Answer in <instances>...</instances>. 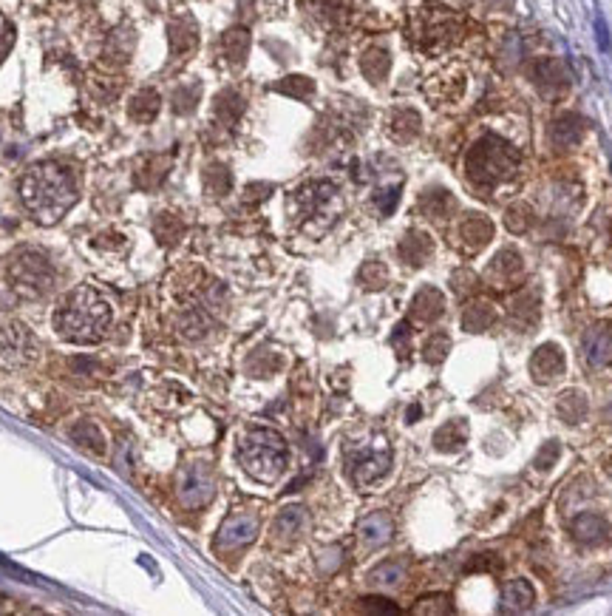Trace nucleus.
I'll use <instances>...</instances> for the list:
<instances>
[{"label":"nucleus","mask_w":612,"mask_h":616,"mask_svg":"<svg viewBox=\"0 0 612 616\" xmlns=\"http://www.w3.org/2000/svg\"><path fill=\"white\" fill-rule=\"evenodd\" d=\"M493 271H502V276L519 273V271H522V264H519L516 250H505V253H499L497 262H493Z\"/></svg>","instance_id":"37"},{"label":"nucleus","mask_w":612,"mask_h":616,"mask_svg":"<svg viewBox=\"0 0 612 616\" xmlns=\"http://www.w3.org/2000/svg\"><path fill=\"white\" fill-rule=\"evenodd\" d=\"M465 437H468L465 423L462 420H451L437 435H434V444H437V449H443V452H453V449H460L465 444Z\"/></svg>","instance_id":"29"},{"label":"nucleus","mask_w":612,"mask_h":616,"mask_svg":"<svg viewBox=\"0 0 612 616\" xmlns=\"http://www.w3.org/2000/svg\"><path fill=\"white\" fill-rule=\"evenodd\" d=\"M587 398H584V392H579V390H570V392H564L562 398H559V415H562V420H567V423H581L584 418H587Z\"/></svg>","instance_id":"25"},{"label":"nucleus","mask_w":612,"mask_h":616,"mask_svg":"<svg viewBox=\"0 0 612 616\" xmlns=\"http://www.w3.org/2000/svg\"><path fill=\"white\" fill-rule=\"evenodd\" d=\"M37 355V338L23 324H6L0 326V361L6 367H26Z\"/></svg>","instance_id":"9"},{"label":"nucleus","mask_w":612,"mask_h":616,"mask_svg":"<svg viewBox=\"0 0 612 616\" xmlns=\"http://www.w3.org/2000/svg\"><path fill=\"white\" fill-rule=\"evenodd\" d=\"M493 318H497V313H493V307L490 304H470L465 316H462V326L468 333H482L488 330V326L493 324Z\"/></svg>","instance_id":"30"},{"label":"nucleus","mask_w":612,"mask_h":616,"mask_svg":"<svg viewBox=\"0 0 612 616\" xmlns=\"http://www.w3.org/2000/svg\"><path fill=\"white\" fill-rule=\"evenodd\" d=\"M406 576V563H400V560H391V563H380L378 568H374L371 574H369V580L374 583V585H397L400 580Z\"/></svg>","instance_id":"31"},{"label":"nucleus","mask_w":612,"mask_h":616,"mask_svg":"<svg viewBox=\"0 0 612 616\" xmlns=\"http://www.w3.org/2000/svg\"><path fill=\"white\" fill-rule=\"evenodd\" d=\"M259 534V517L252 511H239L227 517L219 529V548H242L250 546Z\"/></svg>","instance_id":"11"},{"label":"nucleus","mask_w":612,"mask_h":616,"mask_svg":"<svg viewBox=\"0 0 612 616\" xmlns=\"http://www.w3.org/2000/svg\"><path fill=\"white\" fill-rule=\"evenodd\" d=\"M445 600V596H425L423 600V605H417V613H448L451 611V605H440Z\"/></svg>","instance_id":"43"},{"label":"nucleus","mask_w":612,"mask_h":616,"mask_svg":"<svg viewBox=\"0 0 612 616\" xmlns=\"http://www.w3.org/2000/svg\"><path fill=\"white\" fill-rule=\"evenodd\" d=\"M128 114L136 120V123H151L156 114H160V94H156L153 88H142L136 97L131 100L128 106Z\"/></svg>","instance_id":"20"},{"label":"nucleus","mask_w":612,"mask_h":616,"mask_svg":"<svg viewBox=\"0 0 612 616\" xmlns=\"http://www.w3.org/2000/svg\"><path fill=\"white\" fill-rule=\"evenodd\" d=\"M12 43H14V29H12V23L6 21V17L0 14V60L9 54Z\"/></svg>","instance_id":"41"},{"label":"nucleus","mask_w":612,"mask_h":616,"mask_svg":"<svg viewBox=\"0 0 612 616\" xmlns=\"http://www.w3.org/2000/svg\"><path fill=\"white\" fill-rule=\"evenodd\" d=\"M230 182H233V177H230V170L227 168H222V165H213V168H207V173H205V185H207V190L210 194H227L230 190Z\"/></svg>","instance_id":"34"},{"label":"nucleus","mask_w":612,"mask_h":616,"mask_svg":"<svg viewBox=\"0 0 612 616\" xmlns=\"http://www.w3.org/2000/svg\"><path fill=\"white\" fill-rule=\"evenodd\" d=\"M391 531H394V526H391L388 514L378 511V514H369L363 523H361V540L369 548H378V546H383V543L391 540Z\"/></svg>","instance_id":"17"},{"label":"nucleus","mask_w":612,"mask_h":616,"mask_svg":"<svg viewBox=\"0 0 612 616\" xmlns=\"http://www.w3.org/2000/svg\"><path fill=\"white\" fill-rule=\"evenodd\" d=\"M462 88H465V77L460 71H451V74L437 77V80L428 86V94H431V100H437V103H453L462 97Z\"/></svg>","instance_id":"18"},{"label":"nucleus","mask_w":612,"mask_h":616,"mask_svg":"<svg viewBox=\"0 0 612 616\" xmlns=\"http://www.w3.org/2000/svg\"><path fill=\"white\" fill-rule=\"evenodd\" d=\"M460 34V21L443 12H423L420 21L414 23V41L425 51H440L448 43H453V37Z\"/></svg>","instance_id":"8"},{"label":"nucleus","mask_w":612,"mask_h":616,"mask_svg":"<svg viewBox=\"0 0 612 616\" xmlns=\"http://www.w3.org/2000/svg\"><path fill=\"white\" fill-rule=\"evenodd\" d=\"M460 234H462V239H465L470 247H482V244H488V239L493 236V227H490V222H488L485 216L470 214V216L462 222Z\"/></svg>","instance_id":"26"},{"label":"nucleus","mask_w":612,"mask_h":616,"mask_svg":"<svg viewBox=\"0 0 612 616\" xmlns=\"http://www.w3.org/2000/svg\"><path fill=\"white\" fill-rule=\"evenodd\" d=\"M434 253V244L425 234H408L403 242H400V256L408 262V264H425V259Z\"/></svg>","instance_id":"22"},{"label":"nucleus","mask_w":612,"mask_h":616,"mask_svg":"<svg viewBox=\"0 0 612 616\" xmlns=\"http://www.w3.org/2000/svg\"><path fill=\"white\" fill-rule=\"evenodd\" d=\"M179 494H182V500H185L187 506H202V503H207L210 494H213V480H210V474H207L202 466L187 469V474H185V480H182Z\"/></svg>","instance_id":"14"},{"label":"nucleus","mask_w":612,"mask_h":616,"mask_svg":"<svg viewBox=\"0 0 612 616\" xmlns=\"http://www.w3.org/2000/svg\"><path fill=\"white\" fill-rule=\"evenodd\" d=\"M21 199L37 222L54 225L74 207L77 188L66 168L57 162H41L21 179Z\"/></svg>","instance_id":"1"},{"label":"nucleus","mask_w":612,"mask_h":616,"mask_svg":"<svg viewBox=\"0 0 612 616\" xmlns=\"http://www.w3.org/2000/svg\"><path fill=\"white\" fill-rule=\"evenodd\" d=\"M289 207H292V216L298 219L304 230H309V234H324L341 214V194L326 179L306 182L292 194Z\"/></svg>","instance_id":"5"},{"label":"nucleus","mask_w":612,"mask_h":616,"mask_svg":"<svg viewBox=\"0 0 612 616\" xmlns=\"http://www.w3.org/2000/svg\"><path fill=\"white\" fill-rule=\"evenodd\" d=\"M530 372L536 381H556L564 375V353L559 344H542L530 358Z\"/></svg>","instance_id":"12"},{"label":"nucleus","mask_w":612,"mask_h":616,"mask_svg":"<svg viewBox=\"0 0 612 616\" xmlns=\"http://www.w3.org/2000/svg\"><path fill=\"white\" fill-rule=\"evenodd\" d=\"M465 170L473 185H499L519 170V151L499 137H482L468 151Z\"/></svg>","instance_id":"4"},{"label":"nucleus","mask_w":612,"mask_h":616,"mask_svg":"<svg viewBox=\"0 0 612 616\" xmlns=\"http://www.w3.org/2000/svg\"><path fill=\"white\" fill-rule=\"evenodd\" d=\"M111 304L108 299L83 284L71 290L54 313V330L71 344H96L103 341L111 326Z\"/></svg>","instance_id":"2"},{"label":"nucleus","mask_w":612,"mask_h":616,"mask_svg":"<svg viewBox=\"0 0 612 616\" xmlns=\"http://www.w3.org/2000/svg\"><path fill=\"white\" fill-rule=\"evenodd\" d=\"M391 133L397 137V143H408L411 137H417L420 133V114L403 108L391 117Z\"/></svg>","instance_id":"27"},{"label":"nucleus","mask_w":612,"mask_h":616,"mask_svg":"<svg viewBox=\"0 0 612 616\" xmlns=\"http://www.w3.org/2000/svg\"><path fill=\"white\" fill-rule=\"evenodd\" d=\"M448 338L445 336H437L434 341H428V346H425V358L428 361H443L445 358V353H448Z\"/></svg>","instance_id":"42"},{"label":"nucleus","mask_w":612,"mask_h":616,"mask_svg":"<svg viewBox=\"0 0 612 616\" xmlns=\"http://www.w3.org/2000/svg\"><path fill=\"white\" fill-rule=\"evenodd\" d=\"M361 279L366 281V287H374V290H378V287H383L386 284V271L380 264H366L363 271H361Z\"/></svg>","instance_id":"39"},{"label":"nucleus","mask_w":612,"mask_h":616,"mask_svg":"<svg viewBox=\"0 0 612 616\" xmlns=\"http://www.w3.org/2000/svg\"><path fill=\"white\" fill-rule=\"evenodd\" d=\"M559 455H562V446L556 444V440H550V444L536 455V464H533V466H536V469H542V472H547V469H553V466H556V460H559Z\"/></svg>","instance_id":"38"},{"label":"nucleus","mask_w":612,"mask_h":616,"mask_svg":"<svg viewBox=\"0 0 612 616\" xmlns=\"http://www.w3.org/2000/svg\"><path fill=\"white\" fill-rule=\"evenodd\" d=\"M533 602H536V591L527 580H510L502 588V611L505 613H522L530 611Z\"/></svg>","instance_id":"15"},{"label":"nucleus","mask_w":612,"mask_h":616,"mask_svg":"<svg viewBox=\"0 0 612 616\" xmlns=\"http://www.w3.org/2000/svg\"><path fill=\"white\" fill-rule=\"evenodd\" d=\"M443 307H445L443 293L434 290V287H425V290H420L417 299H414L411 313H414V318H420V321H434V318L443 316Z\"/></svg>","instance_id":"19"},{"label":"nucleus","mask_w":612,"mask_h":616,"mask_svg":"<svg viewBox=\"0 0 612 616\" xmlns=\"http://www.w3.org/2000/svg\"><path fill=\"white\" fill-rule=\"evenodd\" d=\"M397 199H400V185H394L391 190H380V194L374 197V202H378V207H380V214H391L394 205H397Z\"/></svg>","instance_id":"40"},{"label":"nucleus","mask_w":612,"mask_h":616,"mask_svg":"<svg viewBox=\"0 0 612 616\" xmlns=\"http://www.w3.org/2000/svg\"><path fill=\"white\" fill-rule=\"evenodd\" d=\"M9 279L17 293L32 299V296H43L49 290L54 281V271L41 253H34V250H21V253H14L9 262Z\"/></svg>","instance_id":"7"},{"label":"nucleus","mask_w":612,"mask_h":616,"mask_svg":"<svg viewBox=\"0 0 612 616\" xmlns=\"http://www.w3.org/2000/svg\"><path fill=\"white\" fill-rule=\"evenodd\" d=\"M343 464H346V472H349L354 486L369 489L374 483H380V480L388 474V466H391V446H388L386 435L371 432L361 440L346 444Z\"/></svg>","instance_id":"6"},{"label":"nucleus","mask_w":612,"mask_h":616,"mask_svg":"<svg viewBox=\"0 0 612 616\" xmlns=\"http://www.w3.org/2000/svg\"><path fill=\"white\" fill-rule=\"evenodd\" d=\"M199 86H182V88H176L173 94V111L176 114H190L196 108V103H199Z\"/></svg>","instance_id":"36"},{"label":"nucleus","mask_w":612,"mask_h":616,"mask_svg":"<svg viewBox=\"0 0 612 616\" xmlns=\"http://www.w3.org/2000/svg\"><path fill=\"white\" fill-rule=\"evenodd\" d=\"M451 207H453V199L445 194V190H428L423 197V210L431 216H445Z\"/></svg>","instance_id":"35"},{"label":"nucleus","mask_w":612,"mask_h":616,"mask_svg":"<svg viewBox=\"0 0 612 616\" xmlns=\"http://www.w3.org/2000/svg\"><path fill=\"white\" fill-rule=\"evenodd\" d=\"M607 534H609V523L596 511H584V514H579L576 519H572V537H576V540L584 543V546L604 543Z\"/></svg>","instance_id":"13"},{"label":"nucleus","mask_w":612,"mask_h":616,"mask_svg":"<svg viewBox=\"0 0 612 616\" xmlns=\"http://www.w3.org/2000/svg\"><path fill=\"white\" fill-rule=\"evenodd\" d=\"M247 49H250V34H247V29H230V32H224V37H222V51H224V57H227V60H230L233 66L244 63Z\"/></svg>","instance_id":"23"},{"label":"nucleus","mask_w":612,"mask_h":616,"mask_svg":"<svg viewBox=\"0 0 612 616\" xmlns=\"http://www.w3.org/2000/svg\"><path fill=\"white\" fill-rule=\"evenodd\" d=\"M304 523H306L304 509L289 506V509H284V511L279 514V519H275L272 534H279V537H284V540H289V537H298V534H301Z\"/></svg>","instance_id":"24"},{"label":"nucleus","mask_w":612,"mask_h":616,"mask_svg":"<svg viewBox=\"0 0 612 616\" xmlns=\"http://www.w3.org/2000/svg\"><path fill=\"white\" fill-rule=\"evenodd\" d=\"M601 415H604V420H609V423H612V398L607 400V407H604V412H601Z\"/></svg>","instance_id":"45"},{"label":"nucleus","mask_w":612,"mask_h":616,"mask_svg":"<svg viewBox=\"0 0 612 616\" xmlns=\"http://www.w3.org/2000/svg\"><path fill=\"white\" fill-rule=\"evenodd\" d=\"M242 111H244V100L235 91H224L222 97L215 100V114H219L224 123H235Z\"/></svg>","instance_id":"33"},{"label":"nucleus","mask_w":612,"mask_h":616,"mask_svg":"<svg viewBox=\"0 0 612 616\" xmlns=\"http://www.w3.org/2000/svg\"><path fill=\"white\" fill-rule=\"evenodd\" d=\"M287 460H289V452L279 432L252 429L244 435L239 449V464L259 483H275L287 472Z\"/></svg>","instance_id":"3"},{"label":"nucleus","mask_w":612,"mask_h":616,"mask_svg":"<svg viewBox=\"0 0 612 616\" xmlns=\"http://www.w3.org/2000/svg\"><path fill=\"white\" fill-rule=\"evenodd\" d=\"M199 43V29L190 21V17H179V21L170 23V49L173 57H185Z\"/></svg>","instance_id":"16"},{"label":"nucleus","mask_w":612,"mask_h":616,"mask_svg":"<svg viewBox=\"0 0 612 616\" xmlns=\"http://www.w3.org/2000/svg\"><path fill=\"white\" fill-rule=\"evenodd\" d=\"M366 611H383V613H397V605H388V600H363Z\"/></svg>","instance_id":"44"},{"label":"nucleus","mask_w":612,"mask_h":616,"mask_svg":"<svg viewBox=\"0 0 612 616\" xmlns=\"http://www.w3.org/2000/svg\"><path fill=\"white\" fill-rule=\"evenodd\" d=\"M581 133H584V125L579 117H572V114L553 123V143L556 145H576L581 140Z\"/></svg>","instance_id":"28"},{"label":"nucleus","mask_w":612,"mask_h":616,"mask_svg":"<svg viewBox=\"0 0 612 616\" xmlns=\"http://www.w3.org/2000/svg\"><path fill=\"white\" fill-rule=\"evenodd\" d=\"M581 358L592 370H601L607 363H612V324L589 326L581 338Z\"/></svg>","instance_id":"10"},{"label":"nucleus","mask_w":612,"mask_h":616,"mask_svg":"<svg viewBox=\"0 0 612 616\" xmlns=\"http://www.w3.org/2000/svg\"><path fill=\"white\" fill-rule=\"evenodd\" d=\"M388 66H391V57L386 49H369L363 57H361V69L363 74L369 77L371 83H383L386 80V74H388Z\"/></svg>","instance_id":"21"},{"label":"nucleus","mask_w":612,"mask_h":616,"mask_svg":"<svg viewBox=\"0 0 612 616\" xmlns=\"http://www.w3.org/2000/svg\"><path fill=\"white\" fill-rule=\"evenodd\" d=\"M275 91L287 94V97H298V100H306V97H312L315 83L309 80V77H298V74H292V77H287V80H281L279 86H275Z\"/></svg>","instance_id":"32"}]
</instances>
